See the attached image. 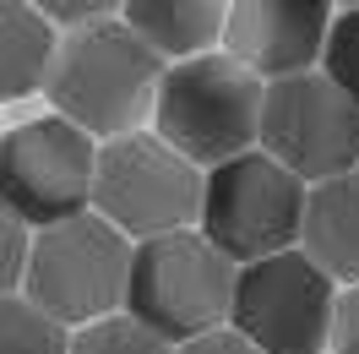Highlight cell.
<instances>
[{
	"label": "cell",
	"instance_id": "1",
	"mask_svg": "<svg viewBox=\"0 0 359 354\" xmlns=\"http://www.w3.org/2000/svg\"><path fill=\"white\" fill-rule=\"evenodd\" d=\"M163 60L136 39L126 22H98V27H71L55 39L44 88L55 114L76 126L82 136H131L136 120L153 110Z\"/></svg>",
	"mask_w": 359,
	"mask_h": 354
},
{
	"label": "cell",
	"instance_id": "2",
	"mask_svg": "<svg viewBox=\"0 0 359 354\" xmlns=\"http://www.w3.org/2000/svg\"><path fill=\"white\" fill-rule=\"evenodd\" d=\"M153 120L158 142L180 153L196 169H218L229 158L256 148V126H262V82L245 66H234L229 55H196L163 66L153 93Z\"/></svg>",
	"mask_w": 359,
	"mask_h": 354
},
{
	"label": "cell",
	"instance_id": "3",
	"mask_svg": "<svg viewBox=\"0 0 359 354\" xmlns=\"http://www.w3.org/2000/svg\"><path fill=\"white\" fill-rule=\"evenodd\" d=\"M234 273L240 267L218 256L196 229L158 235L131 245V273H126V316L136 327L163 338L169 349L218 332L229 322L234 300Z\"/></svg>",
	"mask_w": 359,
	"mask_h": 354
},
{
	"label": "cell",
	"instance_id": "4",
	"mask_svg": "<svg viewBox=\"0 0 359 354\" xmlns=\"http://www.w3.org/2000/svg\"><path fill=\"white\" fill-rule=\"evenodd\" d=\"M202 235L218 256L234 267L267 262L278 251H299V223H305V185L278 169L262 148L229 158L202 175Z\"/></svg>",
	"mask_w": 359,
	"mask_h": 354
},
{
	"label": "cell",
	"instance_id": "5",
	"mask_svg": "<svg viewBox=\"0 0 359 354\" xmlns=\"http://www.w3.org/2000/svg\"><path fill=\"white\" fill-rule=\"evenodd\" d=\"M126 273H131L126 235H114L98 213H82L71 223L39 229V240L27 245L22 300L60 327H93L126 306Z\"/></svg>",
	"mask_w": 359,
	"mask_h": 354
},
{
	"label": "cell",
	"instance_id": "6",
	"mask_svg": "<svg viewBox=\"0 0 359 354\" xmlns=\"http://www.w3.org/2000/svg\"><path fill=\"white\" fill-rule=\"evenodd\" d=\"M93 213L136 240L180 235L202 213V169L147 131L114 136L93 158Z\"/></svg>",
	"mask_w": 359,
	"mask_h": 354
},
{
	"label": "cell",
	"instance_id": "7",
	"mask_svg": "<svg viewBox=\"0 0 359 354\" xmlns=\"http://www.w3.org/2000/svg\"><path fill=\"white\" fill-rule=\"evenodd\" d=\"M256 142L305 191L327 185V180L359 169V104L348 93H337L321 71L267 82Z\"/></svg>",
	"mask_w": 359,
	"mask_h": 354
},
{
	"label": "cell",
	"instance_id": "8",
	"mask_svg": "<svg viewBox=\"0 0 359 354\" xmlns=\"http://www.w3.org/2000/svg\"><path fill=\"white\" fill-rule=\"evenodd\" d=\"M93 136L60 114L27 120L0 136V207L22 229H55L93 213Z\"/></svg>",
	"mask_w": 359,
	"mask_h": 354
},
{
	"label": "cell",
	"instance_id": "9",
	"mask_svg": "<svg viewBox=\"0 0 359 354\" xmlns=\"http://www.w3.org/2000/svg\"><path fill=\"white\" fill-rule=\"evenodd\" d=\"M332 300L337 284L305 251H278L234 273L229 332H240L256 354H321L332 332Z\"/></svg>",
	"mask_w": 359,
	"mask_h": 354
},
{
	"label": "cell",
	"instance_id": "10",
	"mask_svg": "<svg viewBox=\"0 0 359 354\" xmlns=\"http://www.w3.org/2000/svg\"><path fill=\"white\" fill-rule=\"evenodd\" d=\"M327 27H332L327 0H240L224 11V55L267 88L321 66Z\"/></svg>",
	"mask_w": 359,
	"mask_h": 354
},
{
	"label": "cell",
	"instance_id": "11",
	"mask_svg": "<svg viewBox=\"0 0 359 354\" xmlns=\"http://www.w3.org/2000/svg\"><path fill=\"white\" fill-rule=\"evenodd\" d=\"M299 251L332 284H359V169L305 191Z\"/></svg>",
	"mask_w": 359,
	"mask_h": 354
},
{
	"label": "cell",
	"instance_id": "12",
	"mask_svg": "<svg viewBox=\"0 0 359 354\" xmlns=\"http://www.w3.org/2000/svg\"><path fill=\"white\" fill-rule=\"evenodd\" d=\"M126 27L163 66H180V60L212 55V39H224V6L218 0H136L126 6Z\"/></svg>",
	"mask_w": 359,
	"mask_h": 354
},
{
	"label": "cell",
	"instance_id": "13",
	"mask_svg": "<svg viewBox=\"0 0 359 354\" xmlns=\"http://www.w3.org/2000/svg\"><path fill=\"white\" fill-rule=\"evenodd\" d=\"M49 55H55V27L39 6L0 0V98H27L44 88Z\"/></svg>",
	"mask_w": 359,
	"mask_h": 354
},
{
	"label": "cell",
	"instance_id": "14",
	"mask_svg": "<svg viewBox=\"0 0 359 354\" xmlns=\"http://www.w3.org/2000/svg\"><path fill=\"white\" fill-rule=\"evenodd\" d=\"M66 349H71V332L60 322H49L22 294L0 300V354H66Z\"/></svg>",
	"mask_w": 359,
	"mask_h": 354
},
{
	"label": "cell",
	"instance_id": "15",
	"mask_svg": "<svg viewBox=\"0 0 359 354\" xmlns=\"http://www.w3.org/2000/svg\"><path fill=\"white\" fill-rule=\"evenodd\" d=\"M316 71H321L337 93H348L359 104V6L332 11V27H327V44H321V66Z\"/></svg>",
	"mask_w": 359,
	"mask_h": 354
},
{
	"label": "cell",
	"instance_id": "16",
	"mask_svg": "<svg viewBox=\"0 0 359 354\" xmlns=\"http://www.w3.org/2000/svg\"><path fill=\"white\" fill-rule=\"evenodd\" d=\"M66 354H175L163 338H153L147 327H136L131 316H104L71 338Z\"/></svg>",
	"mask_w": 359,
	"mask_h": 354
},
{
	"label": "cell",
	"instance_id": "17",
	"mask_svg": "<svg viewBox=\"0 0 359 354\" xmlns=\"http://www.w3.org/2000/svg\"><path fill=\"white\" fill-rule=\"evenodd\" d=\"M27 229L17 218H11V213H6V207H0V300H6V294H11V289L22 284V267H27Z\"/></svg>",
	"mask_w": 359,
	"mask_h": 354
},
{
	"label": "cell",
	"instance_id": "18",
	"mask_svg": "<svg viewBox=\"0 0 359 354\" xmlns=\"http://www.w3.org/2000/svg\"><path fill=\"white\" fill-rule=\"evenodd\" d=\"M332 354H359V284L337 289L332 300V332H327Z\"/></svg>",
	"mask_w": 359,
	"mask_h": 354
},
{
	"label": "cell",
	"instance_id": "19",
	"mask_svg": "<svg viewBox=\"0 0 359 354\" xmlns=\"http://www.w3.org/2000/svg\"><path fill=\"white\" fill-rule=\"evenodd\" d=\"M175 354H256L240 338V332H229V327H218V332H202V338H191V343H180Z\"/></svg>",
	"mask_w": 359,
	"mask_h": 354
},
{
	"label": "cell",
	"instance_id": "20",
	"mask_svg": "<svg viewBox=\"0 0 359 354\" xmlns=\"http://www.w3.org/2000/svg\"><path fill=\"white\" fill-rule=\"evenodd\" d=\"M109 11H114V6H104V0H93V6H49V11H44V22H76V27H98V22H109Z\"/></svg>",
	"mask_w": 359,
	"mask_h": 354
}]
</instances>
